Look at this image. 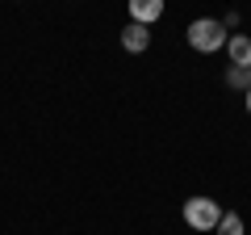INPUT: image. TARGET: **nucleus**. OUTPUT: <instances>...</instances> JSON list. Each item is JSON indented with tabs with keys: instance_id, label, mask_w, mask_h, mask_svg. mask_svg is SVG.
<instances>
[{
	"instance_id": "nucleus-2",
	"label": "nucleus",
	"mask_w": 251,
	"mask_h": 235,
	"mask_svg": "<svg viewBox=\"0 0 251 235\" xmlns=\"http://www.w3.org/2000/svg\"><path fill=\"white\" fill-rule=\"evenodd\" d=\"M218 218H222V206H218L214 198H188L184 202V223L193 227V231H214Z\"/></svg>"
},
{
	"instance_id": "nucleus-1",
	"label": "nucleus",
	"mask_w": 251,
	"mask_h": 235,
	"mask_svg": "<svg viewBox=\"0 0 251 235\" xmlns=\"http://www.w3.org/2000/svg\"><path fill=\"white\" fill-rule=\"evenodd\" d=\"M230 42V34H226V21H214V17H197L193 26H188V46L201 55H214L222 51V46Z\"/></svg>"
},
{
	"instance_id": "nucleus-5",
	"label": "nucleus",
	"mask_w": 251,
	"mask_h": 235,
	"mask_svg": "<svg viewBox=\"0 0 251 235\" xmlns=\"http://www.w3.org/2000/svg\"><path fill=\"white\" fill-rule=\"evenodd\" d=\"M226 51H230V59H234V67H251V38H243V34H234L230 42H226Z\"/></svg>"
},
{
	"instance_id": "nucleus-7",
	"label": "nucleus",
	"mask_w": 251,
	"mask_h": 235,
	"mask_svg": "<svg viewBox=\"0 0 251 235\" xmlns=\"http://www.w3.org/2000/svg\"><path fill=\"white\" fill-rule=\"evenodd\" d=\"M226 84L230 88H251V67H230L226 72Z\"/></svg>"
},
{
	"instance_id": "nucleus-4",
	"label": "nucleus",
	"mask_w": 251,
	"mask_h": 235,
	"mask_svg": "<svg viewBox=\"0 0 251 235\" xmlns=\"http://www.w3.org/2000/svg\"><path fill=\"white\" fill-rule=\"evenodd\" d=\"M159 13H163V0H130V17H134L138 26L159 21Z\"/></svg>"
},
{
	"instance_id": "nucleus-3",
	"label": "nucleus",
	"mask_w": 251,
	"mask_h": 235,
	"mask_svg": "<svg viewBox=\"0 0 251 235\" xmlns=\"http://www.w3.org/2000/svg\"><path fill=\"white\" fill-rule=\"evenodd\" d=\"M122 46H126L130 55H143L147 46H151V29H147V26H138V21H130V26L122 29Z\"/></svg>"
},
{
	"instance_id": "nucleus-6",
	"label": "nucleus",
	"mask_w": 251,
	"mask_h": 235,
	"mask_svg": "<svg viewBox=\"0 0 251 235\" xmlns=\"http://www.w3.org/2000/svg\"><path fill=\"white\" fill-rule=\"evenodd\" d=\"M214 231H218V235H243V218H239V214H222Z\"/></svg>"
},
{
	"instance_id": "nucleus-8",
	"label": "nucleus",
	"mask_w": 251,
	"mask_h": 235,
	"mask_svg": "<svg viewBox=\"0 0 251 235\" xmlns=\"http://www.w3.org/2000/svg\"><path fill=\"white\" fill-rule=\"evenodd\" d=\"M247 114H251V88H247Z\"/></svg>"
}]
</instances>
